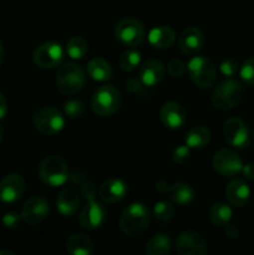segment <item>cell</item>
I'll return each instance as SVG.
<instances>
[{
    "mask_svg": "<svg viewBox=\"0 0 254 255\" xmlns=\"http://www.w3.org/2000/svg\"><path fill=\"white\" fill-rule=\"evenodd\" d=\"M242 172H243L244 178L253 182L254 181V162H251V163H247L246 166H243Z\"/></svg>",
    "mask_w": 254,
    "mask_h": 255,
    "instance_id": "obj_40",
    "label": "cell"
},
{
    "mask_svg": "<svg viewBox=\"0 0 254 255\" xmlns=\"http://www.w3.org/2000/svg\"><path fill=\"white\" fill-rule=\"evenodd\" d=\"M239 75L247 85H254V56L249 57L243 62L239 69Z\"/></svg>",
    "mask_w": 254,
    "mask_h": 255,
    "instance_id": "obj_33",
    "label": "cell"
},
{
    "mask_svg": "<svg viewBox=\"0 0 254 255\" xmlns=\"http://www.w3.org/2000/svg\"><path fill=\"white\" fill-rule=\"evenodd\" d=\"M92 110L99 116L114 115L121 106V94L114 85H104L95 91L91 101Z\"/></svg>",
    "mask_w": 254,
    "mask_h": 255,
    "instance_id": "obj_5",
    "label": "cell"
},
{
    "mask_svg": "<svg viewBox=\"0 0 254 255\" xmlns=\"http://www.w3.org/2000/svg\"><path fill=\"white\" fill-rule=\"evenodd\" d=\"M81 194L84 196V198H86L87 201H91L95 199V196L97 194V189L91 182H85L81 186Z\"/></svg>",
    "mask_w": 254,
    "mask_h": 255,
    "instance_id": "obj_38",
    "label": "cell"
},
{
    "mask_svg": "<svg viewBox=\"0 0 254 255\" xmlns=\"http://www.w3.org/2000/svg\"><path fill=\"white\" fill-rule=\"evenodd\" d=\"M87 74L95 81L104 82L112 77V69L109 62L104 59H92L87 65Z\"/></svg>",
    "mask_w": 254,
    "mask_h": 255,
    "instance_id": "obj_25",
    "label": "cell"
},
{
    "mask_svg": "<svg viewBox=\"0 0 254 255\" xmlns=\"http://www.w3.org/2000/svg\"><path fill=\"white\" fill-rule=\"evenodd\" d=\"M80 207V198L76 191L72 188H65L59 193L56 198V208L64 217H71L77 212Z\"/></svg>",
    "mask_w": 254,
    "mask_h": 255,
    "instance_id": "obj_21",
    "label": "cell"
},
{
    "mask_svg": "<svg viewBox=\"0 0 254 255\" xmlns=\"http://www.w3.org/2000/svg\"><path fill=\"white\" fill-rule=\"evenodd\" d=\"M252 139H253V142H254V129H253V134H252Z\"/></svg>",
    "mask_w": 254,
    "mask_h": 255,
    "instance_id": "obj_47",
    "label": "cell"
},
{
    "mask_svg": "<svg viewBox=\"0 0 254 255\" xmlns=\"http://www.w3.org/2000/svg\"><path fill=\"white\" fill-rule=\"evenodd\" d=\"M89 51L87 41L81 36H74L67 41L66 52L71 59H82Z\"/></svg>",
    "mask_w": 254,
    "mask_h": 255,
    "instance_id": "obj_29",
    "label": "cell"
},
{
    "mask_svg": "<svg viewBox=\"0 0 254 255\" xmlns=\"http://www.w3.org/2000/svg\"><path fill=\"white\" fill-rule=\"evenodd\" d=\"M143 82L141 81V79H129L127 81L126 87L131 94H138L142 89H143Z\"/></svg>",
    "mask_w": 254,
    "mask_h": 255,
    "instance_id": "obj_39",
    "label": "cell"
},
{
    "mask_svg": "<svg viewBox=\"0 0 254 255\" xmlns=\"http://www.w3.org/2000/svg\"><path fill=\"white\" fill-rule=\"evenodd\" d=\"M211 142V131L203 126H194L187 132L186 144L189 148H203Z\"/></svg>",
    "mask_w": 254,
    "mask_h": 255,
    "instance_id": "obj_26",
    "label": "cell"
},
{
    "mask_svg": "<svg viewBox=\"0 0 254 255\" xmlns=\"http://www.w3.org/2000/svg\"><path fill=\"white\" fill-rule=\"evenodd\" d=\"M171 239L166 234H156L147 241L144 253L148 255H166L171 252Z\"/></svg>",
    "mask_w": 254,
    "mask_h": 255,
    "instance_id": "obj_28",
    "label": "cell"
},
{
    "mask_svg": "<svg viewBox=\"0 0 254 255\" xmlns=\"http://www.w3.org/2000/svg\"><path fill=\"white\" fill-rule=\"evenodd\" d=\"M161 120L164 126L168 128H181L186 122V111L178 102H166L161 109Z\"/></svg>",
    "mask_w": 254,
    "mask_h": 255,
    "instance_id": "obj_18",
    "label": "cell"
},
{
    "mask_svg": "<svg viewBox=\"0 0 254 255\" xmlns=\"http://www.w3.org/2000/svg\"><path fill=\"white\" fill-rule=\"evenodd\" d=\"M50 207L46 199L41 196H35L24 204L21 209L22 221L30 226L39 224L49 216Z\"/></svg>",
    "mask_w": 254,
    "mask_h": 255,
    "instance_id": "obj_14",
    "label": "cell"
},
{
    "mask_svg": "<svg viewBox=\"0 0 254 255\" xmlns=\"http://www.w3.org/2000/svg\"><path fill=\"white\" fill-rule=\"evenodd\" d=\"M151 216L143 203H131L120 216L119 226L122 233L127 237H138L148 228Z\"/></svg>",
    "mask_w": 254,
    "mask_h": 255,
    "instance_id": "obj_1",
    "label": "cell"
},
{
    "mask_svg": "<svg viewBox=\"0 0 254 255\" xmlns=\"http://www.w3.org/2000/svg\"><path fill=\"white\" fill-rule=\"evenodd\" d=\"M166 67L159 60H148L139 69V79L144 86H154L162 81Z\"/></svg>",
    "mask_w": 254,
    "mask_h": 255,
    "instance_id": "obj_19",
    "label": "cell"
},
{
    "mask_svg": "<svg viewBox=\"0 0 254 255\" xmlns=\"http://www.w3.org/2000/svg\"><path fill=\"white\" fill-rule=\"evenodd\" d=\"M172 158L176 163L178 164H184L186 162L189 161L191 158V149L187 144H181V146L176 147L173 149V153H172Z\"/></svg>",
    "mask_w": 254,
    "mask_h": 255,
    "instance_id": "obj_34",
    "label": "cell"
},
{
    "mask_svg": "<svg viewBox=\"0 0 254 255\" xmlns=\"http://www.w3.org/2000/svg\"><path fill=\"white\" fill-rule=\"evenodd\" d=\"M128 187L126 182L119 178H110L102 182L99 188V196L106 203H117L127 196Z\"/></svg>",
    "mask_w": 254,
    "mask_h": 255,
    "instance_id": "obj_17",
    "label": "cell"
},
{
    "mask_svg": "<svg viewBox=\"0 0 254 255\" xmlns=\"http://www.w3.org/2000/svg\"><path fill=\"white\" fill-rule=\"evenodd\" d=\"M106 209L102 204L96 202L95 199L89 201V203L82 208L80 212L79 222L81 227L87 231H94V229L100 228L106 221Z\"/></svg>",
    "mask_w": 254,
    "mask_h": 255,
    "instance_id": "obj_15",
    "label": "cell"
},
{
    "mask_svg": "<svg viewBox=\"0 0 254 255\" xmlns=\"http://www.w3.org/2000/svg\"><path fill=\"white\" fill-rule=\"evenodd\" d=\"M148 41L154 49H168L176 41V34L169 26L159 25L148 32Z\"/></svg>",
    "mask_w": 254,
    "mask_h": 255,
    "instance_id": "obj_22",
    "label": "cell"
},
{
    "mask_svg": "<svg viewBox=\"0 0 254 255\" xmlns=\"http://www.w3.org/2000/svg\"><path fill=\"white\" fill-rule=\"evenodd\" d=\"M168 188L169 186L166 181H158L156 183V191L159 193H166V192H168Z\"/></svg>",
    "mask_w": 254,
    "mask_h": 255,
    "instance_id": "obj_43",
    "label": "cell"
},
{
    "mask_svg": "<svg viewBox=\"0 0 254 255\" xmlns=\"http://www.w3.org/2000/svg\"><path fill=\"white\" fill-rule=\"evenodd\" d=\"M243 86L237 80H224L213 90L211 95V101L216 109L227 111V110H232L238 106L239 102L243 99Z\"/></svg>",
    "mask_w": 254,
    "mask_h": 255,
    "instance_id": "obj_2",
    "label": "cell"
},
{
    "mask_svg": "<svg viewBox=\"0 0 254 255\" xmlns=\"http://www.w3.org/2000/svg\"><path fill=\"white\" fill-rule=\"evenodd\" d=\"M114 34L121 44L129 47L139 46L146 36L143 24L133 17H126V19L120 20L115 26Z\"/></svg>",
    "mask_w": 254,
    "mask_h": 255,
    "instance_id": "obj_8",
    "label": "cell"
},
{
    "mask_svg": "<svg viewBox=\"0 0 254 255\" xmlns=\"http://www.w3.org/2000/svg\"><path fill=\"white\" fill-rule=\"evenodd\" d=\"M32 59L35 65L40 69H54L64 60V50L57 42L47 41L36 47Z\"/></svg>",
    "mask_w": 254,
    "mask_h": 255,
    "instance_id": "obj_9",
    "label": "cell"
},
{
    "mask_svg": "<svg viewBox=\"0 0 254 255\" xmlns=\"http://www.w3.org/2000/svg\"><path fill=\"white\" fill-rule=\"evenodd\" d=\"M176 251L181 255H203L208 252V244L198 232L184 231L177 238Z\"/></svg>",
    "mask_w": 254,
    "mask_h": 255,
    "instance_id": "obj_10",
    "label": "cell"
},
{
    "mask_svg": "<svg viewBox=\"0 0 254 255\" xmlns=\"http://www.w3.org/2000/svg\"><path fill=\"white\" fill-rule=\"evenodd\" d=\"M0 255H15V253L11 251H6V249H0Z\"/></svg>",
    "mask_w": 254,
    "mask_h": 255,
    "instance_id": "obj_44",
    "label": "cell"
},
{
    "mask_svg": "<svg viewBox=\"0 0 254 255\" xmlns=\"http://www.w3.org/2000/svg\"><path fill=\"white\" fill-rule=\"evenodd\" d=\"M232 216H233L232 208L224 202H217L211 207V211H209L212 223L219 228H224L227 224L231 223Z\"/></svg>",
    "mask_w": 254,
    "mask_h": 255,
    "instance_id": "obj_27",
    "label": "cell"
},
{
    "mask_svg": "<svg viewBox=\"0 0 254 255\" xmlns=\"http://www.w3.org/2000/svg\"><path fill=\"white\" fill-rule=\"evenodd\" d=\"M7 112V104H6V99H5L4 95L0 92V120L4 119L6 116Z\"/></svg>",
    "mask_w": 254,
    "mask_h": 255,
    "instance_id": "obj_41",
    "label": "cell"
},
{
    "mask_svg": "<svg viewBox=\"0 0 254 255\" xmlns=\"http://www.w3.org/2000/svg\"><path fill=\"white\" fill-rule=\"evenodd\" d=\"M37 173L40 181L49 187H60L69 179L66 162L56 154L45 157L40 163Z\"/></svg>",
    "mask_w": 254,
    "mask_h": 255,
    "instance_id": "obj_3",
    "label": "cell"
},
{
    "mask_svg": "<svg viewBox=\"0 0 254 255\" xmlns=\"http://www.w3.org/2000/svg\"><path fill=\"white\" fill-rule=\"evenodd\" d=\"M2 137H4V128H2V126L0 125V141L2 139Z\"/></svg>",
    "mask_w": 254,
    "mask_h": 255,
    "instance_id": "obj_46",
    "label": "cell"
},
{
    "mask_svg": "<svg viewBox=\"0 0 254 255\" xmlns=\"http://www.w3.org/2000/svg\"><path fill=\"white\" fill-rule=\"evenodd\" d=\"M67 253L72 255H91L94 254V243L87 236L82 233H74L66 242Z\"/></svg>",
    "mask_w": 254,
    "mask_h": 255,
    "instance_id": "obj_23",
    "label": "cell"
},
{
    "mask_svg": "<svg viewBox=\"0 0 254 255\" xmlns=\"http://www.w3.org/2000/svg\"><path fill=\"white\" fill-rule=\"evenodd\" d=\"M25 191V181L19 173H9L0 181V202L14 203L21 198Z\"/></svg>",
    "mask_w": 254,
    "mask_h": 255,
    "instance_id": "obj_13",
    "label": "cell"
},
{
    "mask_svg": "<svg viewBox=\"0 0 254 255\" xmlns=\"http://www.w3.org/2000/svg\"><path fill=\"white\" fill-rule=\"evenodd\" d=\"M189 77L196 86L209 89L217 81V69L213 62L203 56H194L187 65Z\"/></svg>",
    "mask_w": 254,
    "mask_h": 255,
    "instance_id": "obj_6",
    "label": "cell"
},
{
    "mask_svg": "<svg viewBox=\"0 0 254 255\" xmlns=\"http://www.w3.org/2000/svg\"><path fill=\"white\" fill-rule=\"evenodd\" d=\"M224 228H226L224 233H226V236L228 237V238H236V237H238V228H237V227L227 224Z\"/></svg>",
    "mask_w": 254,
    "mask_h": 255,
    "instance_id": "obj_42",
    "label": "cell"
},
{
    "mask_svg": "<svg viewBox=\"0 0 254 255\" xmlns=\"http://www.w3.org/2000/svg\"><path fill=\"white\" fill-rule=\"evenodd\" d=\"M34 126L41 134L54 136L64 128V115L55 107L44 106L34 114Z\"/></svg>",
    "mask_w": 254,
    "mask_h": 255,
    "instance_id": "obj_7",
    "label": "cell"
},
{
    "mask_svg": "<svg viewBox=\"0 0 254 255\" xmlns=\"http://www.w3.org/2000/svg\"><path fill=\"white\" fill-rule=\"evenodd\" d=\"M153 216L161 222L169 221V219L173 218L174 216L173 204L166 201L157 202L153 207Z\"/></svg>",
    "mask_w": 254,
    "mask_h": 255,
    "instance_id": "obj_31",
    "label": "cell"
},
{
    "mask_svg": "<svg viewBox=\"0 0 254 255\" xmlns=\"http://www.w3.org/2000/svg\"><path fill=\"white\" fill-rule=\"evenodd\" d=\"M167 71L172 77H182L186 72V64L179 59H173L167 65Z\"/></svg>",
    "mask_w": 254,
    "mask_h": 255,
    "instance_id": "obj_37",
    "label": "cell"
},
{
    "mask_svg": "<svg viewBox=\"0 0 254 255\" xmlns=\"http://www.w3.org/2000/svg\"><path fill=\"white\" fill-rule=\"evenodd\" d=\"M64 111L70 119H80L85 115L86 107H85V104L81 100H70L65 104Z\"/></svg>",
    "mask_w": 254,
    "mask_h": 255,
    "instance_id": "obj_32",
    "label": "cell"
},
{
    "mask_svg": "<svg viewBox=\"0 0 254 255\" xmlns=\"http://www.w3.org/2000/svg\"><path fill=\"white\" fill-rule=\"evenodd\" d=\"M2 57H4V50H2L1 44H0V65H1L2 62Z\"/></svg>",
    "mask_w": 254,
    "mask_h": 255,
    "instance_id": "obj_45",
    "label": "cell"
},
{
    "mask_svg": "<svg viewBox=\"0 0 254 255\" xmlns=\"http://www.w3.org/2000/svg\"><path fill=\"white\" fill-rule=\"evenodd\" d=\"M213 167L221 176L234 177L239 174L243 168L241 157L228 148L219 149L213 157Z\"/></svg>",
    "mask_w": 254,
    "mask_h": 255,
    "instance_id": "obj_11",
    "label": "cell"
},
{
    "mask_svg": "<svg viewBox=\"0 0 254 255\" xmlns=\"http://www.w3.org/2000/svg\"><path fill=\"white\" fill-rule=\"evenodd\" d=\"M85 85V72L75 62H66L60 66L56 74V86L64 95H75Z\"/></svg>",
    "mask_w": 254,
    "mask_h": 255,
    "instance_id": "obj_4",
    "label": "cell"
},
{
    "mask_svg": "<svg viewBox=\"0 0 254 255\" xmlns=\"http://www.w3.org/2000/svg\"><path fill=\"white\" fill-rule=\"evenodd\" d=\"M219 71H221V74L223 76L233 77L238 72V62L234 59L228 57V59L223 60L221 62V65H219Z\"/></svg>",
    "mask_w": 254,
    "mask_h": 255,
    "instance_id": "obj_35",
    "label": "cell"
},
{
    "mask_svg": "<svg viewBox=\"0 0 254 255\" xmlns=\"http://www.w3.org/2000/svg\"><path fill=\"white\" fill-rule=\"evenodd\" d=\"M167 193H168L171 201L178 206H188L194 199V191L192 186L188 183H183V182L169 186Z\"/></svg>",
    "mask_w": 254,
    "mask_h": 255,
    "instance_id": "obj_24",
    "label": "cell"
},
{
    "mask_svg": "<svg viewBox=\"0 0 254 255\" xmlns=\"http://www.w3.org/2000/svg\"><path fill=\"white\" fill-rule=\"evenodd\" d=\"M223 136L226 141L236 148H244L249 143L248 126L238 117H231L224 122Z\"/></svg>",
    "mask_w": 254,
    "mask_h": 255,
    "instance_id": "obj_12",
    "label": "cell"
},
{
    "mask_svg": "<svg viewBox=\"0 0 254 255\" xmlns=\"http://www.w3.org/2000/svg\"><path fill=\"white\" fill-rule=\"evenodd\" d=\"M21 214L16 213V212L11 211L7 212L2 216L1 223L5 228L7 229H15L20 226V222H21Z\"/></svg>",
    "mask_w": 254,
    "mask_h": 255,
    "instance_id": "obj_36",
    "label": "cell"
},
{
    "mask_svg": "<svg viewBox=\"0 0 254 255\" xmlns=\"http://www.w3.org/2000/svg\"><path fill=\"white\" fill-rule=\"evenodd\" d=\"M139 62H141V55L133 50H127V51L122 52L119 59L120 67L128 72L136 70L139 66Z\"/></svg>",
    "mask_w": 254,
    "mask_h": 255,
    "instance_id": "obj_30",
    "label": "cell"
},
{
    "mask_svg": "<svg viewBox=\"0 0 254 255\" xmlns=\"http://www.w3.org/2000/svg\"><path fill=\"white\" fill-rule=\"evenodd\" d=\"M251 196V189L248 184L241 178H236L229 182L226 188L227 201L234 207H243L248 202Z\"/></svg>",
    "mask_w": 254,
    "mask_h": 255,
    "instance_id": "obj_20",
    "label": "cell"
},
{
    "mask_svg": "<svg viewBox=\"0 0 254 255\" xmlns=\"http://www.w3.org/2000/svg\"><path fill=\"white\" fill-rule=\"evenodd\" d=\"M204 44L203 32L198 27H186L178 36V47L187 56L197 54Z\"/></svg>",
    "mask_w": 254,
    "mask_h": 255,
    "instance_id": "obj_16",
    "label": "cell"
}]
</instances>
